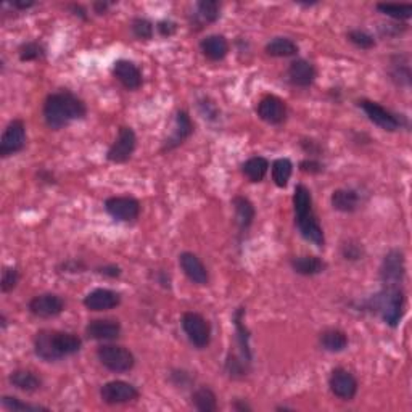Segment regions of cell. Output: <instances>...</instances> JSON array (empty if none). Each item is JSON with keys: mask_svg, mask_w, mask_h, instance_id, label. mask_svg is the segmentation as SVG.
Instances as JSON below:
<instances>
[{"mask_svg": "<svg viewBox=\"0 0 412 412\" xmlns=\"http://www.w3.org/2000/svg\"><path fill=\"white\" fill-rule=\"evenodd\" d=\"M42 116L47 127L52 131H60L71 123L87 116V105L71 90L60 89L45 97Z\"/></svg>", "mask_w": 412, "mask_h": 412, "instance_id": "obj_1", "label": "cell"}, {"mask_svg": "<svg viewBox=\"0 0 412 412\" xmlns=\"http://www.w3.org/2000/svg\"><path fill=\"white\" fill-rule=\"evenodd\" d=\"M36 356L44 362H56L83 349V340L73 332L42 329L32 340Z\"/></svg>", "mask_w": 412, "mask_h": 412, "instance_id": "obj_2", "label": "cell"}, {"mask_svg": "<svg viewBox=\"0 0 412 412\" xmlns=\"http://www.w3.org/2000/svg\"><path fill=\"white\" fill-rule=\"evenodd\" d=\"M293 212L295 226L300 236L306 242L313 243L318 248L325 247V234L320 226L318 214L314 212L313 194L305 184H298L293 192Z\"/></svg>", "mask_w": 412, "mask_h": 412, "instance_id": "obj_3", "label": "cell"}, {"mask_svg": "<svg viewBox=\"0 0 412 412\" xmlns=\"http://www.w3.org/2000/svg\"><path fill=\"white\" fill-rule=\"evenodd\" d=\"M366 309L372 313H378L387 325L396 329L400 325L402 316L406 311V293L402 287L398 289H383L373 295L366 303Z\"/></svg>", "mask_w": 412, "mask_h": 412, "instance_id": "obj_4", "label": "cell"}, {"mask_svg": "<svg viewBox=\"0 0 412 412\" xmlns=\"http://www.w3.org/2000/svg\"><path fill=\"white\" fill-rule=\"evenodd\" d=\"M97 359L110 372L124 373L132 371L136 366V356L131 349L121 344H100L97 348Z\"/></svg>", "mask_w": 412, "mask_h": 412, "instance_id": "obj_5", "label": "cell"}, {"mask_svg": "<svg viewBox=\"0 0 412 412\" xmlns=\"http://www.w3.org/2000/svg\"><path fill=\"white\" fill-rule=\"evenodd\" d=\"M181 325L187 338H189V342L196 349H205L209 347L213 337V329L205 316L195 313V311H187V313L182 314Z\"/></svg>", "mask_w": 412, "mask_h": 412, "instance_id": "obj_6", "label": "cell"}, {"mask_svg": "<svg viewBox=\"0 0 412 412\" xmlns=\"http://www.w3.org/2000/svg\"><path fill=\"white\" fill-rule=\"evenodd\" d=\"M406 277V258L404 253L393 248L383 256L380 265V282L385 289H398L402 285Z\"/></svg>", "mask_w": 412, "mask_h": 412, "instance_id": "obj_7", "label": "cell"}, {"mask_svg": "<svg viewBox=\"0 0 412 412\" xmlns=\"http://www.w3.org/2000/svg\"><path fill=\"white\" fill-rule=\"evenodd\" d=\"M358 107L362 110L369 121L375 124L377 127L383 129V131L396 132L398 129H401V126H402L401 118L398 116L396 113L390 112V110L385 108L378 102H373V100H367V99H361V100H358Z\"/></svg>", "mask_w": 412, "mask_h": 412, "instance_id": "obj_8", "label": "cell"}, {"mask_svg": "<svg viewBox=\"0 0 412 412\" xmlns=\"http://www.w3.org/2000/svg\"><path fill=\"white\" fill-rule=\"evenodd\" d=\"M28 143V134H26V124L23 119L17 118L12 119L3 129L2 137H0V156L8 158L12 155H17L25 150Z\"/></svg>", "mask_w": 412, "mask_h": 412, "instance_id": "obj_9", "label": "cell"}, {"mask_svg": "<svg viewBox=\"0 0 412 412\" xmlns=\"http://www.w3.org/2000/svg\"><path fill=\"white\" fill-rule=\"evenodd\" d=\"M137 148V136L131 126H121L119 127L118 137L110 145L107 152V160L110 163H116L123 165L131 160L134 152Z\"/></svg>", "mask_w": 412, "mask_h": 412, "instance_id": "obj_10", "label": "cell"}, {"mask_svg": "<svg viewBox=\"0 0 412 412\" xmlns=\"http://www.w3.org/2000/svg\"><path fill=\"white\" fill-rule=\"evenodd\" d=\"M329 388L338 400L353 401L359 391V382L351 371L344 367H335L329 375Z\"/></svg>", "mask_w": 412, "mask_h": 412, "instance_id": "obj_11", "label": "cell"}, {"mask_svg": "<svg viewBox=\"0 0 412 412\" xmlns=\"http://www.w3.org/2000/svg\"><path fill=\"white\" fill-rule=\"evenodd\" d=\"M105 212L119 223H134L141 216V201L134 196H110L105 200Z\"/></svg>", "mask_w": 412, "mask_h": 412, "instance_id": "obj_12", "label": "cell"}, {"mask_svg": "<svg viewBox=\"0 0 412 412\" xmlns=\"http://www.w3.org/2000/svg\"><path fill=\"white\" fill-rule=\"evenodd\" d=\"M138 396H141V391L132 383L124 380L107 382L100 388V400L108 406L127 404V402L136 401Z\"/></svg>", "mask_w": 412, "mask_h": 412, "instance_id": "obj_13", "label": "cell"}, {"mask_svg": "<svg viewBox=\"0 0 412 412\" xmlns=\"http://www.w3.org/2000/svg\"><path fill=\"white\" fill-rule=\"evenodd\" d=\"M195 131V124L192 121L189 112L185 110H177L176 112V118H174V129H172L171 136L163 142L161 152L163 153H169L176 148H179L182 143L194 136Z\"/></svg>", "mask_w": 412, "mask_h": 412, "instance_id": "obj_14", "label": "cell"}, {"mask_svg": "<svg viewBox=\"0 0 412 412\" xmlns=\"http://www.w3.org/2000/svg\"><path fill=\"white\" fill-rule=\"evenodd\" d=\"M256 114L271 126H279V124H284L287 116H289V108H287L284 99L269 94L260 100L256 107Z\"/></svg>", "mask_w": 412, "mask_h": 412, "instance_id": "obj_15", "label": "cell"}, {"mask_svg": "<svg viewBox=\"0 0 412 412\" xmlns=\"http://www.w3.org/2000/svg\"><path fill=\"white\" fill-rule=\"evenodd\" d=\"M28 309L39 319H52L65 311V300L56 293H41L31 298Z\"/></svg>", "mask_w": 412, "mask_h": 412, "instance_id": "obj_16", "label": "cell"}, {"mask_svg": "<svg viewBox=\"0 0 412 412\" xmlns=\"http://www.w3.org/2000/svg\"><path fill=\"white\" fill-rule=\"evenodd\" d=\"M112 73L114 79L123 85L126 90H138L143 84V76L138 66L131 60H118L114 61Z\"/></svg>", "mask_w": 412, "mask_h": 412, "instance_id": "obj_17", "label": "cell"}, {"mask_svg": "<svg viewBox=\"0 0 412 412\" xmlns=\"http://www.w3.org/2000/svg\"><path fill=\"white\" fill-rule=\"evenodd\" d=\"M123 327L118 319H94L85 325V335L95 342H114L121 337Z\"/></svg>", "mask_w": 412, "mask_h": 412, "instance_id": "obj_18", "label": "cell"}, {"mask_svg": "<svg viewBox=\"0 0 412 412\" xmlns=\"http://www.w3.org/2000/svg\"><path fill=\"white\" fill-rule=\"evenodd\" d=\"M318 78V70L311 61L305 59H296L290 63L287 70V81L293 85V87L308 89L314 84Z\"/></svg>", "mask_w": 412, "mask_h": 412, "instance_id": "obj_19", "label": "cell"}, {"mask_svg": "<svg viewBox=\"0 0 412 412\" xmlns=\"http://www.w3.org/2000/svg\"><path fill=\"white\" fill-rule=\"evenodd\" d=\"M179 266L182 272H184L187 279H189L192 284L205 287L209 284V272L203 265V261L200 260L195 253L192 251H184L179 255Z\"/></svg>", "mask_w": 412, "mask_h": 412, "instance_id": "obj_20", "label": "cell"}, {"mask_svg": "<svg viewBox=\"0 0 412 412\" xmlns=\"http://www.w3.org/2000/svg\"><path fill=\"white\" fill-rule=\"evenodd\" d=\"M121 301H123L121 293H118V291H114L112 289H95L84 296L83 305L89 311L102 313V311L118 308V306L121 305Z\"/></svg>", "mask_w": 412, "mask_h": 412, "instance_id": "obj_21", "label": "cell"}, {"mask_svg": "<svg viewBox=\"0 0 412 412\" xmlns=\"http://www.w3.org/2000/svg\"><path fill=\"white\" fill-rule=\"evenodd\" d=\"M245 314H247V308L245 306H238L236 309V313L232 316L234 325H236V340H237V347L238 351H240V356L245 359L248 362H253V351H251V333L248 327L245 325Z\"/></svg>", "mask_w": 412, "mask_h": 412, "instance_id": "obj_22", "label": "cell"}, {"mask_svg": "<svg viewBox=\"0 0 412 412\" xmlns=\"http://www.w3.org/2000/svg\"><path fill=\"white\" fill-rule=\"evenodd\" d=\"M232 206H234V213H236L234 221H236L238 234L243 236V234L250 231L253 223H255V218H256L255 205H253L247 196L237 195L232 198Z\"/></svg>", "mask_w": 412, "mask_h": 412, "instance_id": "obj_23", "label": "cell"}, {"mask_svg": "<svg viewBox=\"0 0 412 412\" xmlns=\"http://www.w3.org/2000/svg\"><path fill=\"white\" fill-rule=\"evenodd\" d=\"M229 41L223 34H209L200 41V52L209 61H221L229 54Z\"/></svg>", "mask_w": 412, "mask_h": 412, "instance_id": "obj_24", "label": "cell"}, {"mask_svg": "<svg viewBox=\"0 0 412 412\" xmlns=\"http://www.w3.org/2000/svg\"><path fill=\"white\" fill-rule=\"evenodd\" d=\"M330 205L335 212L351 214L361 206V195L354 189H337L330 196Z\"/></svg>", "mask_w": 412, "mask_h": 412, "instance_id": "obj_25", "label": "cell"}, {"mask_svg": "<svg viewBox=\"0 0 412 412\" xmlns=\"http://www.w3.org/2000/svg\"><path fill=\"white\" fill-rule=\"evenodd\" d=\"M290 267L293 269L295 274L303 277H314L322 274V272L327 269V262L319 256L303 255V256L291 258Z\"/></svg>", "mask_w": 412, "mask_h": 412, "instance_id": "obj_26", "label": "cell"}, {"mask_svg": "<svg viewBox=\"0 0 412 412\" xmlns=\"http://www.w3.org/2000/svg\"><path fill=\"white\" fill-rule=\"evenodd\" d=\"M8 382L17 390L25 393H36L44 385V380H42L41 375H37L34 371H30V369H17V371H13L8 375Z\"/></svg>", "mask_w": 412, "mask_h": 412, "instance_id": "obj_27", "label": "cell"}, {"mask_svg": "<svg viewBox=\"0 0 412 412\" xmlns=\"http://www.w3.org/2000/svg\"><path fill=\"white\" fill-rule=\"evenodd\" d=\"M319 344L327 353H342L348 348V335L340 329H325L319 335Z\"/></svg>", "mask_w": 412, "mask_h": 412, "instance_id": "obj_28", "label": "cell"}, {"mask_svg": "<svg viewBox=\"0 0 412 412\" xmlns=\"http://www.w3.org/2000/svg\"><path fill=\"white\" fill-rule=\"evenodd\" d=\"M192 406L200 412H216L219 409L218 396L208 385H201L192 391Z\"/></svg>", "mask_w": 412, "mask_h": 412, "instance_id": "obj_29", "label": "cell"}, {"mask_svg": "<svg viewBox=\"0 0 412 412\" xmlns=\"http://www.w3.org/2000/svg\"><path fill=\"white\" fill-rule=\"evenodd\" d=\"M298 44L290 37H274L265 47V52L272 59H290L298 54Z\"/></svg>", "mask_w": 412, "mask_h": 412, "instance_id": "obj_30", "label": "cell"}, {"mask_svg": "<svg viewBox=\"0 0 412 412\" xmlns=\"http://www.w3.org/2000/svg\"><path fill=\"white\" fill-rule=\"evenodd\" d=\"M269 167H271V163L267 158L251 156L242 165V174L245 176L248 181L253 182V184H258V182L265 181Z\"/></svg>", "mask_w": 412, "mask_h": 412, "instance_id": "obj_31", "label": "cell"}, {"mask_svg": "<svg viewBox=\"0 0 412 412\" xmlns=\"http://www.w3.org/2000/svg\"><path fill=\"white\" fill-rule=\"evenodd\" d=\"M221 18V2L218 0H200L196 3L195 20L198 25H213Z\"/></svg>", "mask_w": 412, "mask_h": 412, "instance_id": "obj_32", "label": "cell"}, {"mask_svg": "<svg viewBox=\"0 0 412 412\" xmlns=\"http://www.w3.org/2000/svg\"><path fill=\"white\" fill-rule=\"evenodd\" d=\"M224 371H226L227 377L231 378V380H243V378L248 377V373H250L251 364L245 361L240 354L229 353L226 362H224Z\"/></svg>", "mask_w": 412, "mask_h": 412, "instance_id": "obj_33", "label": "cell"}, {"mask_svg": "<svg viewBox=\"0 0 412 412\" xmlns=\"http://www.w3.org/2000/svg\"><path fill=\"white\" fill-rule=\"evenodd\" d=\"M291 174H293V163H291L290 158H277V160L272 161L271 176L279 189H285L289 185Z\"/></svg>", "mask_w": 412, "mask_h": 412, "instance_id": "obj_34", "label": "cell"}, {"mask_svg": "<svg viewBox=\"0 0 412 412\" xmlns=\"http://www.w3.org/2000/svg\"><path fill=\"white\" fill-rule=\"evenodd\" d=\"M390 76L398 85H407L411 84V68L409 60L406 55H395L390 60Z\"/></svg>", "mask_w": 412, "mask_h": 412, "instance_id": "obj_35", "label": "cell"}, {"mask_svg": "<svg viewBox=\"0 0 412 412\" xmlns=\"http://www.w3.org/2000/svg\"><path fill=\"white\" fill-rule=\"evenodd\" d=\"M377 10L398 21L411 20L412 17V7L406 3H377Z\"/></svg>", "mask_w": 412, "mask_h": 412, "instance_id": "obj_36", "label": "cell"}, {"mask_svg": "<svg viewBox=\"0 0 412 412\" xmlns=\"http://www.w3.org/2000/svg\"><path fill=\"white\" fill-rule=\"evenodd\" d=\"M18 56H20L21 61H39L45 59L47 50L41 42L30 41L20 45V49H18Z\"/></svg>", "mask_w": 412, "mask_h": 412, "instance_id": "obj_37", "label": "cell"}, {"mask_svg": "<svg viewBox=\"0 0 412 412\" xmlns=\"http://www.w3.org/2000/svg\"><path fill=\"white\" fill-rule=\"evenodd\" d=\"M131 32L138 41H150L153 39V34H155V26L147 18L137 17L131 21Z\"/></svg>", "mask_w": 412, "mask_h": 412, "instance_id": "obj_38", "label": "cell"}, {"mask_svg": "<svg viewBox=\"0 0 412 412\" xmlns=\"http://www.w3.org/2000/svg\"><path fill=\"white\" fill-rule=\"evenodd\" d=\"M340 253H342L343 260L349 262L361 261L364 255H366V250H364L362 243L354 240V238H348V240L342 242V247H340Z\"/></svg>", "mask_w": 412, "mask_h": 412, "instance_id": "obj_39", "label": "cell"}, {"mask_svg": "<svg viewBox=\"0 0 412 412\" xmlns=\"http://www.w3.org/2000/svg\"><path fill=\"white\" fill-rule=\"evenodd\" d=\"M347 39L351 42L354 47H358V49H361V50H371L375 47V39H373V36L369 34V32L364 30L348 31Z\"/></svg>", "mask_w": 412, "mask_h": 412, "instance_id": "obj_40", "label": "cell"}, {"mask_svg": "<svg viewBox=\"0 0 412 412\" xmlns=\"http://www.w3.org/2000/svg\"><path fill=\"white\" fill-rule=\"evenodd\" d=\"M21 279L20 271L15 266H7L3 267L2 271V280H0V289H2V293H10L18 287Z\"/></svg>", "mask_w": 412, "mask_h": 412, "instance_id": "obj_41", "label": "cell"}, {"mask_svg": "<svg viewBox=\"0 0 412 412\" xmlns=\"http://www.w3.org/2000/svg\"><path fill=\"white\" fill-rule=\"evenodd\" d=\"M2 406L6 407L8 411H49V407L45 406H41V404H31V402H25L21 401L20 398L17 396H2Z\"/></svg>", "mask_w": 412, "mask_h": 412, "instance_id": "obj_42", "label": "cell"}, {"mask_svg": "<svg viewBox=\"0 0 412 412\" xmlns=\"http://www.w3.org/2000/svg\"><path fill=\"white\" fill-rule=\"evenodd\" d=\"M169 382L176 388L187 390V388L194 387L195 375H192V372L185 371V369H172V371L169 372Z\"/></svg>", "mask_w": 412, "mask_h": 412, "instance_id": "obj_43", "label": "cell"}, {"mask_svg": "<svg viewBox=\"0 0 412 412\" xmlns=\"http://www.w3.org/2000/svg\"><path fill=\"white\" fill-rule=\"evenodd\" d=\"M198 110L201 116L208 119V121H216L219 118V110L216 107V103H214L213 100H209L208 97H203L198 100Z\"/></svg>", "mask_w": 412, "mask_h": 412, "instance_id": "obj_44", "label": "cell"}, {"mask_svg": "<svg viewBox=\"0 0 412 412\" xmlns=\"http://www.w3.org/2000/svg\"><path fill=\"white\" fill-rule=\"evenodd\" d=\"M300 171L309 176H318L325 171V166L319 158H306V160L300 161Z\"/></svg>", "mask_w": 412, "mask_h": 412, "instance_id": "obj_45", "label": "cell"}, {"mask_svg": "<svg viewBox=\"0 0 412 412\" xmlns=\"http://www.w3.org/2000/svg\"><path fill=\"white\" fill-rule=\"evenodd\" d=\"M300 147L301 150H303L306 155H309V158H320L322 156V143H320L319 141H316V138H301L300 141Z\"/></svg>", "mask_w": 412, "mask_h": 412, "instance_id": "obj_46", "label": "cell"}, {"mask_svg": "<svg viewBox=\"0 0 412 412\" xmlns=\"http://www.w3.org/2000/svg\"><path fill=\"white\" fill-rule=\"evenodd\" d=\"M60 272H66V274H78V272H84L85 271V265L84 261L81 260H68L65 262H61V266L59 267Z\"/></svg>", "mask_w": 412, "mask_h": 412, "instance_id": "obj_47", "label": "cell"}, {"mask_svg": "<svg viewBox=\"0 0 412 412\" xmlns=\"http://www.w3.org/2000/svg\"><path fill=\"white\" fill-rule=\"evenodd\" d=\"M95 272L103 277H108V279H119L123 274V269L116 265H103V266L95 267Z\"/></svg>", "mask_w": 412, "mask_h": 412, "instance_id": "obj_48", "label": "cell"}, {"mask_svg": "<svg viewBox=\"0 0 412 412\" xmlns=\"http://www.w3.org/2000/svg\"><path fill=\"white\" fill-rule=\"evenodd\" d=\"M156 31L161 37H171V36L176 34L177 25L171 20H161V21L156 23Z\"/></svg>", "mask_w": 412, "mask_h": 412, "instance_id": "obj_49", "label": "cell"}, {"mask_svg": "<svg viewBox=\"0 0 412 412\" xmlns=\"http://www.w3.org/2000/svg\"><path fill=\"white\" fill-rule=\"evenodd\" d=\"M231 407L237 412H251L253 406L247 400H242V398H237V400L232 401Z\"/></svg>", "mask_w": 412, "mask_h": 412, "instance_id": "obj_50", "label": "cell"}, {"mask_svg": "<svg viewBox=\"0 0 412 412\" xmlns=\"http://www.w3.org/2000/svg\"><path fill=\"white\" fill-rule=\"evenodd\" d=\"M156 282L163 289H171V276L165 269L156 271Z\"/></svg>", "mask_w": 412, "mask_h": 412, "instance_id": "obj_51", "label": "cell"}, {"mask_svg": "<svg viewBox=\"0 0 412 412\" xmlns=\"http://www.w3.org/2000/svg\"><path fill=\"white\" fill-rule=\"evenodd\" d=\"M37 179H39L41 184H47V185L56 184L54 174H52V172L47 171V169H41L39 172H37Z\"/></svg>", "mask_w": 412, "mask_h": 412, "instance_id": "obj_52", "label": "cell"}, {"mask_svg": "<svg viewBox=\"0 0 412 412\" xmlns=\"http://www.w3.org/2000/svg\"><path fill=\"white\" fill-rule=\"evenodd\" d=\"M10 6L13 7V8H17V10H28V8H31V7H34L36 3L32 2V0H15V2H10Z\"/></svg>", "mask_w": 412, "mask_h": 412, "instance_id": "obj_53", "label": "cell"}, {"mask_svg": "<svg viewBox=\"0 0 412 412\" xmlns=\"http://www.w3.org/2000/svg\"><path fill=\"white\" fill-rule=\"evenodd\" d=\"M70 10L73 12L74 17H79L81 20H87V12H85L83 6H76V3H73V6H70Z\"/></svg>", "mask_w": 412, "mask_h": 412, "instance_id": "obj_54", "label": "cell"}, {"mask_svg": "<svg viewBox=\"0 0 412 412\" xmlns=\"http://www.w3.org/2000/svg\"><path fill=\"white\" fill-rule=\"evenodd\" d=\"M110 7H112V6H110V3H107V2H95L94 3V10H95V13H97V15H103V13L107 12Z\"/></svg>", "mask_w": 412, "mask_h": 412, "instance_id": "obj_55", "label": "cell"}, {"mask_svg": "<svg viewBox=\"0 0 412 412\" xmlns=\"http://www.w3.org/2000/svg\"><path fill=\"white\" fill-rule=\"evenodd\" d=\"M8 325V320H7V316L6 314H0V327H2V330H6Z\"/></svg>", "mask_w": 412, "mask_h": 412, "instance_id": "obj_56", "label": "cell"}, {"mask_svg": "<svg viewBox=\"0 0 412 412\" xmlns=\"http://www.w3.org/2000/svg\"><path fill=\"white\" fill-rule=\"evenodd\" d=\"M276 411H293V407L282 404V406H277V407H276Z\"/></svg>", "mask_w": 412, "mask_h": 412, "instance_id": "obj_57", "label": "cell"}]
</instances>
